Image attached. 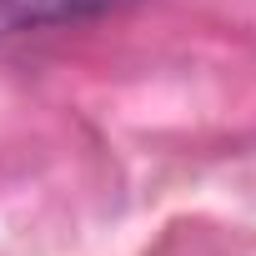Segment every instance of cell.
<instances>
[{
  "label": "cell",
  "instance_id": "cell-1",
  "mask_svg": "<svg viewBox=\"0 0 256 256\" xmlns=\"http://www.w3.org/2000/svg\"><path fill=\"white\" fill-rule=\"evenodd\" d=\"M136 0H0V40H20V36H46L66 26H86L100 16H116Z\"/></svg>",
  "mask_w": 256,
  "mask_h": 256
}]
</instances>
